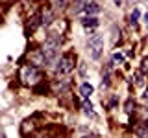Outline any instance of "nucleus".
<instances>
[{
	"mask_svg": "<svg viewBox=\"0 0 148 138\" xmlns=\"http://www.w3.org/2000/svg\"><path fill=\"white\" fill-rule=\"evenodd\" d=\"M146 70H148V59L143 61V72H146Z\"/></svg>",
	"mask_w": 148,
	"mask_h": 138,
	"instance_id": "dca6fc26",
	"label": "nucleus"
},
{
	"mask_svg": "<svg viewBox=\"0 0 148 138\" xmlns=\"http://www.w3.org/2000/svg\"><path fill=\"white\" fill-rule=\"evenodd\" d=\"M145 123H146V127H148V122H145Z\"/></svg>",
	"mask_w": 148,
	"mask_h": 138,
	"instance_id": "5701e85b",
	"label": "nucleus"
},
{
	"mask_svg": "<svg viewBox=\"0 0 148 138\" xmlns=\"http://www.w3.org/2000/svg\"><path fill=\"white\" fill-rule=\"evenodd\" d=\"M34 122H32V120H26L24 123H22V127H21V133L22 135H28V131H34Z\"/></svg>",
	"mask_w": 148,
	"mask_h": 138,
	"instance_id": "9d476101",
	"label": "nucleus"
},
{
	"mask_svg": "<svg viewBox=\"0 0 148 138\" xmlns=\"http://www.w3.org/2000/svg\"><path fill=\"white\" fill-rule=\"evenodd\" d=\"M67 89H69V79H67V77H63V79H56L52 83V90L56 92V94H63Z\"/></svg>",
	"mask_w": 148,
	"mask_h": 138,
	"instance_id": "39448f33",
	"label": "nucleus"
},
{
	"mask_svg": "<svg viewBox=\"0 0 148 138\" xmlns=\"http://www.w3.org/2000/svg\"><path fill=\"white\" fill-rule=\"evenodd\" d=\"M120 2H122V0H115V4H117V6H120Z\"/></svg>",
	"mask_w": 148,
	"mask_h": 138,
	"instance_id": "aec40b11",
	"label": "nucleus"
},
{
	"mask_svg": "<svg viewBox=\"0 0 148 138\" xmlns=\"http://www.w3.org/2000/svg\"><path fill=\"white\" fill-rule=\"evenodd\" d=\"M102 52H104V37L102 35H92L87 41V53H89L91 59H100Z\"/></svg>",
	"mask_w": 148,
	"mask_h": 138,
	"instance_id": "7ed1b4c3",
	"label": "nucleus"
},
{
	"mask_svg": "<svg viewBox=\"0 0 148 138\" xmlns=\"http://www.w3.org/2000/svg\"><path fill=\"white\" fill-rule=\"evenodd\" d=\"M48 2L52 4L54 7H58V9H63V7L69 4V0H48Z\"/></svg>",
	"mask_w": 148,
	"mask_h": 138,
	"instance_id": "f8f14e48",
	"label": "nucleus"
},
{
	"mask_svg": "<svg viewBox=\"0 0 148 138\" xmlns=\"http://www.w3.org/2000/svg\"><path fill=\"white\" fill-rule=\"evenodd\" d=\"M18 77L24 85H30V87H35L43 81V74H41L39 66H35V64H22Z\"/></svg>",
	"mask_w": 148,
	"mask_h": 138,
	"instance_id": "f257e3e1",
	"label": "nucleus"
},
{
	"mask_svg": "<svg viewBox=\"0 0 148 138\" xmlns=\"http://www.w3.org/2000/svg\"><path fill=\"white\" fill-rule=\"evenodd\" d=\"M124 61V57H122V53H113V63H117V64H120Z\"/></svg>",
	"mask_w": 148,
	"mask_h": 138,
	"instance_id": "2eb2a0df",
	"label": "nucleus"
},
{
	"mask_svg": "<svg viewBox=\"0 0 148 138\" xmlns=\"http://www.w3.org/2000/svg\"><path fill=\"white\" fill-rule=\"evenodd\" d=\"M83 112H85L87 116L95 118V112H92V105H91V101H87V99H85V103H83Z\"/></svg>",
	"mask_w": 148,
	"mask_h": 138,
	"instance_id": "9b49d317",
	"label": "nucleus"
},
{
	"mask_svg": "<svg viewBox=\"0 0 148 138\" xmlns=\"http://www.w3.org/2000/svg\"><path fill=\"white\" fill-rule=\"evenodd\" d=\"M85 13H87V15H96V13H100V6L96 2H87Z\"/></svg>",
	"mask_w": 148,
	"mask_h": 138,
	"instance_id": "0eeeda50",
	"label": "nucleus"
},
{
	"mask_svg": "<svg viewBox=\"0 0 148 138\" xmlns=\"http://www.w3.org/2000/svg\"><path fill=\"white\" fill-rule=\"evenodd\" d=\"M139 15H141V13H139V9H133V11H132V15H130V20H132V24H135V20L139 18Z\"/></svg>",
	"mask_w": 148,
	"mask_h": 138,
	"instance_id": "4468645a",
	"label": "nucleus"
},
{
	"mask_svg": "<svg viewBox=\"0 0 148 138\" xmlns=\"http://www.w3.org/2000/svg\"><path fill=\"white\" fill-rule=\"evenodd\" d=\"M32 138H45V136H41V135H35V136H32Z\"/></svg>",
	"mask_w": 148,
	"mask_h": 138,
	"instance_id": "6ab92c4d",
	"label": "nucleus"
},
{
	"mask_svg": "<svg viewBox=\"0 0 148 138\" xmlns=\"http://www.w3.org/2000/svg\"><path fill=\"white\" fill-rule=\"evenodd\" d=\"M82 138H92V136H89V135H85V136H82Z\"/></svg>",
	"mask_w": 148,
	"mask_h": 138,
	"instance_id": "412c9836",
	"label": "nucleus"
},
{
	"mask_svg": "<svg viewBox=\"0 0 148 138\" xmlns=\"http://www.w3.org/2000/svg\"><path fill=\"white\" fill-rule=\"evenodd\" d=\"M2 138H6V133H2Z\"/></svg>",
	"mask_w": 148,
	"mask_h": 138,
	"instance_id": "4be33fe9",
	"label": "nucleus"
},
{
	"mask_svg": "<svg viewBox=\"0 0 148 138\" xmlns=\"http://www.w3.org/2000/svg\"><path fill=\"white\" fill-rule=\"evenodd\" d=\"M74 66H76V55L72 52H67L59 57L58 64H56V74L58 76H69L74 70Z\"/></svg>",
	"mask_w": 148,
	"mask_h": 138,
	"instance_id": "f03ea898",
	"label": "nucleus"
},
{
	"mask_svg": "<svg viewBox=\"0 0 148 138\" xmlns=\"http://www.w3.org/2000/svg\"><path fill=\"white\" fill-rule=\"evenodd\" d=\"M41 53H43L46 64H58V53H59V44L56 43H50V41H46L43 44V48H41Z\"/></svg>",
	"mask_w": 148,
	"mask_h": 138,
	"instance_id": "20e7f679",
	"label": "nucleus"
},
{
	"mask_svg": "<svg viewBox=\"0 0 148 138\" xmlns=\"http://www.w3.org/2000/svg\"><path fill=\"white\" fill-rule=\"evenodd\" d=\"M145 22H146V24H148V13H146V15H145Z\"/></svg>",
	"mask_w": 148,
	"mask_h": 138,
	"instance_id": "a211bd4d",
	"label": "nucleus"
},
{
	"mask_svg": "<svg viewBox=\"0 0 148 138\" xmlns=\"http://www.w3.org/2000/svg\"><path fill=\"white\" fill-rule=\"evenodd\" d=\"M52 20H54V13L50 11L48 7L43 9V13H41V24H43V26H50Z\"/></svg>",
	"mask_w": 148,
	"mask_h": 138,
	"instance_id": "423d86ee",
	"label": "nucleus"
},
{
	"mask_svg": "<svg viewBox=\"0 0 148 138\" xmlns=\"http://www.w3.org/2000/svg\"><path fill=\"white\" fill-rule=\"evenodd\" d=\"M92 90H95V89H92V85H91V83H82L80 92H82V96H83V98H89V96L92 94Z\"/></svg>",
	"mask_w": 148,
	"mask_h": 138,
	"instance_id": "6e6552de",
	"label": "nucleus"
},
{
	"mask_svg": "<svg viewBox=\"0 0 148 138\" xmlns=\"http://www.w3.org/2000/svg\"><path fill=\"white\" fill-rule=\"evenodd\" d=\"M82 24L83 26H85V28H95V26H98V18H96V17H85V18H83V20H82Z\"/></svg>",
	"mask_w": 148,
	"mask_h": 138,
	"instance_id": "1a4fd4ad",
	"label": "nucleus"
},
{
	"mask_svg": "<svg viewBox=\"0 0 148 138\" xmlns=\"http://www.w3.org/2000/svg\"><path fill=\"white\" fill-rule=\"evenodd\" d=\"M46 89H48V87H46V85H43V81H41L39 85H35V87H34V90L37 92V94H41V92H46Z\"/></svg>",
	"mask_w": 148,
	"mask_h": 138,
	"instance_id": "ddd939ff",
	"label": "nucleus"
},
{
	"mask_svg": "<svg viewBox=\"0 0 148 138\" xmlns=\"http://www.w3.org/2000/svg\"><path fill=\"white\" fill-rule=\"evenodd\" d=\"M145 99H148V89H146V92H145V96H143Z\"/></svg>",
	"mask_w": 148,
	"mask_h": 138,
	"instance_id": "f3484780",
	"label": "nucleus"
}]
</instances>
